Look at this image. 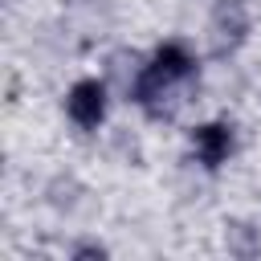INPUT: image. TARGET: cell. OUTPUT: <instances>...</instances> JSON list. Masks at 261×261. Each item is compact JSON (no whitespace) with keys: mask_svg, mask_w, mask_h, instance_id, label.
<instances>
[{"mask_svg":"<svg viewBox=\"0 0 261 261\" xmlns=\"http://www.w3.org/2000/svg\"><path fill=\"white\" fill-rule=\"evenodd\" d=\"M106 106H110V90L98 77H77L65 90V118L82 130H94L106 122Z\"/></svg>","mask_w":261,"mask_h":261,"instance_id":"1","label":"cell"},{"mask_svg":"<svg viewBox=\"0 0 261 261\" xmlns=\"http://www.w3.org/2000/svg\"><path fill=\"white\" fill-rule=\"evenodd\" d=\"M249 33V12L237 4V0H224L212 8V20H208V41L216 53H232Z\"/></svg>","mask_w":261,"mask_h":261,"instance_id":"2","label":"cell"},{"mask_svg":"<svg viewBox=\"0 0 261 261\" xmlns=\"http://www.w3.org/2000/svg\"><path fill=\"white\" fill-rule=\"evenodd\" d=\"M232 147H237V135H232L228 122H200V126L192 130V151H196V159H200L208 171L220 167V163H228Z\"/></svg>","mask_w":261,"mask_h":261,"instance_id":"3","label":"cell"},{"mask_svg":"<svg viewBox=\"0 0 261 261\" xmlns=\"http://www.w3.org/2000/svg\"><path fill=\"white\" fill-rule=\"evenodd\" d=\"M147 61H151V69H155L163 82H171V86H179V82H188V77L196 73V57H192V49H188L184 41H163V45H155V53H151Z\"/></svg>","mask_w":261,"mask_h":261,"instance_id":"4","label":"cell"}]
</instances>
